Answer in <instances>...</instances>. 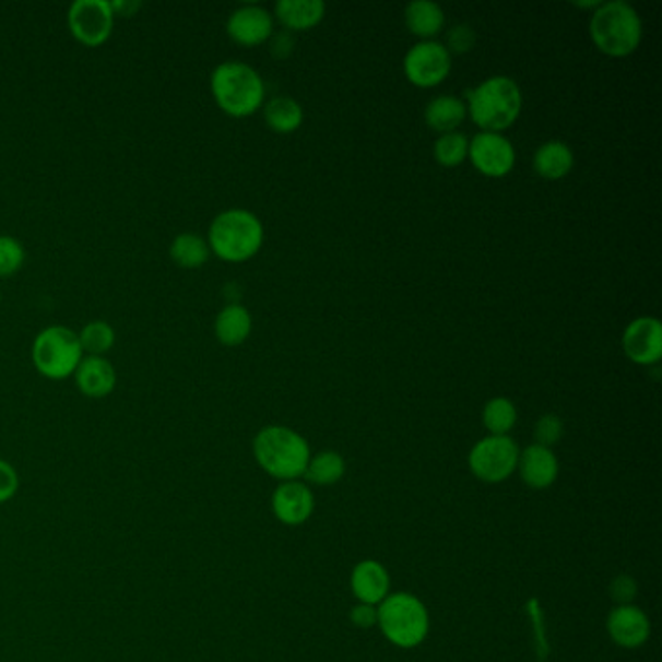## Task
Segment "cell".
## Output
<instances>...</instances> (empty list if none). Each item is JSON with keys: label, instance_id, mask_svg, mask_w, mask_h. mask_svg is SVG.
Masks as SVG:
<instances>
[{"label": "cell", "instance_id": "obj_14", "mask_svg": "<svg viewBox=\"0 0 662 662\" xmlns=\"http://www.w3.org/2000/svg\"><path fill=\"white\" fill-rule=\"evenodd\" d=\"M79 391L87 399H104L115 391L117 371L114 364L104 356H84L74 371Z\"/></svg>", "mask_w": 662, "mask_h": 662}, {"label": "cell", "instance_id": "obj_16", "mask_svg": "<svg viewBox=\"0 0 662 662\" xmlns=\"http://www.w3.org/2000/svg\"><path fill=\"white\" fill-rule=\"evenodd\" d=\"M649 631H651V626H649L646 614L631 604L619 606L612 612L611 618H608V634L618 646L626 647V649L643 646L649 637Z\"/></svg>", "mask_w": 662, "mask_h": 662}, {"label": "cell", "instance_id": "obj_19", "mask_svg": "<svg viewBox=\"0 0 662 662\" xmlns=\"http://www.w3.org/2000/svg\"><path fill=\"white\" fill-rule=\"evenodd\" d=\"M253 331V317L241 304H227L214 321V334L227 348L241 346Z\"/></svg>", "mask_w": 662, "mask_h": 662}, {"label": "cell", "instance_id": "obj_21", "mask_svg": "<svg viewBox=\"0 0 662 662\" xmlns=\"http://www.w3.org/2000/svg\"><path fill=\"white\" fill-rule=\"evenodd\" d=\"M404 22L410 34L416 35L422 42H432L444 32L445 12L432 0H414L404 10Z\"/></svg>", "mask_w": 662, "mask_h": 662}, {"label": "cell", "instance_id": "obj_18", "mask_svg": "<svg viewBox=\"0 0 662 662\" xmlns=\"http://www.w3.org/2000/svg\"><path fill=\"white\" fill-rule=\"evenodd\" d=\"M519 471L524 482L532 488H546L558 476L556 454L548 447L531 445L519 454Z\"/></svg>", "mask_w": 662, "mask_h": 662}, {"label": "cell", "instance_id": "obj_29", "mask_svg": "<svg viewBox=\"0 0 662 662\" xmlns=\"http://www.w3.org/2000/svg\"><path fill=\"white\" fill-rule=\"evenodd\" d=\"M307 480L315 484H334L336 480L342 478L344 474V461L339 453L334 451H324L314 459H309L306 472Z\"/></svg>", "mask_w": 662, "mask_h": 662}, {"label": "cell", "instance_id": "obj_27", "mask_svg": "<svg viewBox=\"0 0 662 662\" xmlns=\"http://www.w3.org/2000/svg\"><path fill=\"white\" fill-rule=\"evenodd\" d=\"M84 356H105L115 346V331L107 321H90L79 332Z\"/></svg>", "mask_w": 662, "mask_h": 662}, {"label": "cell", "instance_id": "obj_5", "mask_svg": "<svg viewBox=\"0 0 662 662\" xmlns=\"http://www.w3.org/2000/svg\"><path fill=\"white\" fill-rule=\"evenodd\" d=\"M257 462L274 478L294 480L306 472L309 447L294 429L269 426L261 429L253 441Z\"/></svg>", "mask_w": 662, "mask_h": 662}, {"label": "cell", "instance_id": "obj_36", "mask_svg": "<svg viewBox=\"0 0 662 662\" xmlns=\"http://www.w3.org/2000/svg\"><path fill=\"white\" fill-rule=\"evenodd\" d=\"M350 618L359 628H371V626L377 624V611H375L371 604H364L362 602V604H357L356 608L352 611Z\"/></svg>", "mask_w": 662, "mask_h": 662}, {"label": "cell", "instance_id": "obj_35", "mask_svg": "<svg viewBox=\"0 0 662 662\" xmlns=\"http://www.w3.org/2000/svg\"><path fill=\"white\" fill-rule=\"evenodd\" d=\"M269 44H271L272 57L279 59V61H284V59H288L289 55L294 52L296 39H294V35L289 34V32H280V34H272Z\"/></svg>", "mask_w": 662, "mask_h": 662}, {"label": "cell", "instance_id": "obj_24", "mask_svg": "<svg viewBox=\"0 0 662 662\" xmlns=\"http://www.w3.org/2000/svg\"><path fill=\"white\" fill-rule=\"evenodd\" d=\"M262 115L267 127L279 134H292L304 125V109L294 97H272L262 105Z\"/></svg>", "mask_w": 662, "mask_h": 662}, {"label": "cell", "instance_id": "obj_33", "mask_svg": "<svg viewBox=\"0 0 662 662\" xmlns=\"http://www.w3.org/2000/svg\"><path fill=\"white\" fill-rule=\"evenodd\" d=\"M17 488H20L17 472L14 471V466L10 462L0 459V504H4V501H9V499L16 496Z\"/></svg>", "mask_w": 662, "mask_h": 662}, {"label": "cell", "instance_id": "obj_11", "mask_svg": "<svg viewBox=\"0 0 662 662\" xmlns=\"http://www.w3.org/2000/svg\"><path fill=\"white\" fill-rule=\"evenodd\" d=\"M469 159L484 177L501 179L513 172L517 154L504 134L480 131L469 140Z\"/></svg>", "mask_w": 662, "mask_h": 662}, {"label": "cell", "instance_id": "obj_26", "mask_svg": "<svg viewBox=\"0 0 662 662\" xmlns=\"http://www.w3.org/2000/svg\"><path fill=\"white\" fill-rule=\"evenodd\" d=\"M482 419L492 436H507L517 424V409L509 399L497 397L486 402Z\"/></svg>", "mask_w": 662, "mask_h": 662}, {"label": "cell", "instance_id": "obj_38", "mask_svg": "<svg viewBox=\"0 0 662 662\" xmlns=\"http://www.w3.org/2000/svg\"><path fill=\"white\" fill-rule=\"evenodd\" d=\"M601 4V0H593V2H576L577 9L583 10H596Z\"/></svg>", "mask_w": 662, "mask_h": 662}, {"label": "cell", "instance_id": "obj_22", "mask_svg": "<svg viewBox=\"0 0 662 662\" xmlns=\"http://www.w3.org/2000/svg\"><path fill=\"white\" fill-rule=\"evenodd\" d=\"M352 589L356 593L357 599L364 604H377V602L387 599L389 591V576L385 571V567L377 561H362L352 574Z\"/></svg>", "mask_w": 662, "mask_h": 662}, {"label": "cell", "instance_id": "obj_32", "mask_svg": "<svg viewBox=\"0 0 662 662\" xmlns=\"http://www.w3.org/2000/svg\"><path fill=\"white\" fill-rule=\"evenodd\" d=\"M444 45L449 55L471 52L474 49V45H476V32L471 26H466V24L451 27L449 34H447V44Z\"/></svg>", "mask_w": 662, "mask_h": 662}, {"label": "cell", "instance_id": "obj_23", "mask_svg": "<svg viewBox=\"0 0 662 662\" xmlns=\"http://www.w3.org/2000/svg\"><path fill=\"white\" fill-rule=\"evenodd\" d=\"M466 117H469L466 104L457 96H439L432 99L424 114L427 127L439 134L459 131Z\"/></svg>", "mask_w": 662, "mask_h": 662}, {"label": "cell", "instance_id": "obj_17", "mask_svg": "<svg viewBox=\"0 0 662 662\" xmlns=\"http://www.w3.org/2000/svg\"><path fill=\"white\" fill-rule=\"evenodd\" d=\"M327 14V4L321 0H280L274 7V16L286 32H307L319 26Z\"/></svg>", "mask_w": 662, "mask_h": 662}, {"label": "cell", "instance_id": "obj_28", "mask_svg": "<svg viewBox=\"0 0 662 662\" xmlns=\"http://www.w3.org/2000/svg\"><path fill=\"white\" fill-rule=\"evenodd\" d=\"M469 137L462 132H447L436 140L434 156L439 166L457 167L469 159Z\"/></svg>", "mask_w": 662, "mask_h": 662}, {"label": "cell", "instance_id": "obj_39", "mask_svg": "<svg viewBox=\"0 0 662 662\" xmlns=\"http://www.w3.org/2000/svg\"><path fill=\"white\" fill-rule=\"evenodd\" d=\"M0 304H2V292H0Z\"/></svg>", "mask_w": 662, "mask_h": 662}, {"label": "cell", "instance_id": "obj_34", "mask_svg": "<svg viewBox=\"0 0 662 662\" xmlns=\"http://www.w3.org/2000/svg\"><path fill=\"white\" fill-rule=\"evenodd\" d=\"M612 599L618 602L619 606H626L636 599L637 584L631 577L619 576L611 584Z\"/></svg>", "mask_w": 662, "mask_h": 662}, {"label": "cell", "instance_id": "obj_12", "mask_svg": "<svg viewBox=\"0 0 662 662\" xmlns=\"http://www.w3.org/2000/svg\"><path fill=\"white\" fill-rule=\"evenodd\" d=\"M622 348L637 366H659L662 357V324L654 317H639L626 327Z\"/></svg>", "mask_w": 662, "mask_h": 662}, {"label": "cell", "instance_id": "obj_4", "mask_svg": "<svg viewBox=\"0 0 662 662\" xmlns=\"http://www.w3.org/2000/svg\"><path fill=\"white\" fill-rule=\"evenodd\" d=\"M591 39L608 57H629L643 39V22L637 10L624 0L602 2L591 17Z\"/></svg>", "mask_w": 662, "mask_h": 662}, {"label": "cell", "instance_id": "obj_31", "mask_svg": "<svg viewBox=\"0 0 662 662\" xmlns=\"http://www.w3.org/2000/svg\"><path fill=\"white\" fill-rule=\"evenodd\" d=\"M561 436H564V422L554 414L542 416L534 426V439H536V445H542V447L549 449L552 445L558 444Z\"/></svg>", "mask_w": 662, "mask_h": 662}, {"label": "cell", "instance_id": "obj_10", "mask_svg": "<svg viewBox=\"0 0 662 662\" xmlns=\"http://www.w3.org/2000/svg\"><path fill=\"white\" fill-rule=\"evenodd\" d=\"M453 59L436 39L419 42L404 57V76L416 87H436L449 79Z\"/></svg>", "mask_w": 662, "mask_h": 662}, {"label": "cell", "instance_id": "obj_2", "mask_svg": "<svg viewBox=\"0 0 662 662\" xmlns=\"http://www.w3.org/2000/svg\"><path fill=\"white\" fill-rule=\"evenodd\" d=\"M210 92L220 109L234 119L257 114L267 96L261 74L241 61L218 64L210 76Z\"/></svg>", "mask_w": 662, "mask_h": 662}, {"label": "cell", "instance_id": "obj_30", "mask_svg": "<svg viewBox=\"0 0 662 662\" xmlns=\"http://www.w3.org/2000/svg\"><path fill=\"white\" fill-rule=\"evenodd\" d=\"M26 261V249L16 237L0 236V279L16 274Z\"/></svg>", "mask_w": 662, "mask_h": 662}, {"label": "cell", "instance_id": "obj_3", "mask_svg": "<svg viewBox=\"0 0 662 662\" xmlns=\"http://www.w3.org/2000/svg\"><path fill=\"white\" fill-rule=\"evenodd\" d=\"M210 253L220 261L245 262L253 259L264 244V227L257 214L244 209L220 212L209 227Z\"/></svg>", "mask_w": 662, "mask_h": 662}, {"label": "cell", "instance_id": "obj_1", "mask_svg": "<svg viewBox=\"0 0 662 662\" xmlns=\"http://www.w3.org/2000/svg\"><path fill=\"white\" fill-rule=\"evenodd\" d=\"M464 104L480 131L501 134L513 127L523 111V92L509 76H492L469 90Z\"/></svg>", "mask_w": 662, "mask_h": 662}, {"label": "cell", "instance_id": "obj_25", "mask_svg": "<svg viewBox=\"0 0 662 662\" xmlns=\"http://www.w3.org/2000/svg\"><path fill=\"white\" fill-rule=\"evenodd\" d=\"M209 241L194 232H184L169 245L172 261L185 271L201 269L210 259Z\"/></svg>", "mask_w": 662, "mask_h": 662}, {"label": "cell", "instance_id": "obj_13", "mask_svg": "<svg viewBox=\"0 0 662 662\" xmlns=\"http://www.w3.org/2000/svg\"><path fill=\"white\" fill-rule=\"evenodd\" d=\"M226 32L234 44L241 47H259L269 44L274 34V17L259 4H245L227 17Z\"/></svg>", "mask_w": 662, "mask_h": 662}, {"label": "cell", "instance_id": "obj_20", "mask_svg": "<svg viewBox=\"0 0 662 662\" xmlns=\"http://www.w3.org/2000/svg\"><path fill=\"white\" fill-rule=\"evenodd\" d=\"M574 164H576L574 152L567 146L566 142H559V140L544 142L532 157L534 172L544 179H549V181H558V179L567 177L571 174Z\"/></svg>", "mask_w": 662, "mask_h": 662}, {"label": "cell", "instance_id": "obj_37", "mask_svg": "<svg viewBox=\"0 0 662 662\" xmlns=\"http://www.w3.org/2000/svg\"><path fill=\"white\" fill-rule=\"evenodd\" d=\"M111 9H114L115 17L117 16H132L137 10L140 9V2H111Z\"/></svg>", "mask_w": 662, "mask_h": 662}, {"label": "cell", "instance_id": "obj_7", "mask_svg": "<svg viewBox=\"0 0 662 662\" xmlns=\"http://www.w3.org/2000/svg\"><path fill=\"white\" fill-rule=\"evenodd\" d=\"M377 622L385 636L401 647H414L427 634V612L412 594L399 593L385 599L377 612Z\"/></svg>", "mask_w": 662, "mask_h": 662}, {"label": "cell", "instance_id": "obj_9", "mask_svg": "<svg viewBox=\"0 0 662 662\" xmlns=\"http://www.w3.org/2000/svg\"><path fill=\"white\" fill-rule=\"evenodd\" d=\"M519 447L507 436L484 437L472 447L471 471L484 482H501L513 474L519 464Z\"/></svg>", "mask_w": 662, "mask_h": 662}, {"label": "cell", "instance_id": "obj_6", "mask_svg": "<svg viewBox=\"0 0 662 662\" xmlns=\"http://www.w3.org/2000/svg\"><path fill=\"white\" fill-rule=\"evenodd\" d=\"M84 357L80 346L79 332L62 324H52L39 332L32 346L34 366L45 379L62 381L76 371Z\"/></svg>", "mask_w": 662, "mask_h": 662}, {"label": "cell", "instance_id": "obj_15", "mask_svg": "<svg viewBox=\"0 0 662 662\" xmlns=\"http://www.w3.org/2000/svg\"><path fill=\"white\" fill-rule=\"evenodd\" d=\"M272 509L284 524H302L314 511V494L297 482L282 484L272 497Z\"/></svg>", "mask_w": 662, "mask_h": 662}, {"label": "cell", "instance_id": "obj_8", "mask_svg": "<svg viewBox=\"0 0 662 662\" xmlns=\"http://www.w3.org/2000/svg\"><path fill=\"white\" fill-rule=\"evenodd\" d=\"M67 20L70 34L84 47H99L114 34L115 14L107 0H76Z\"/></svg>", "mask_w": 662, "mask_h": 662}]
</instances>
